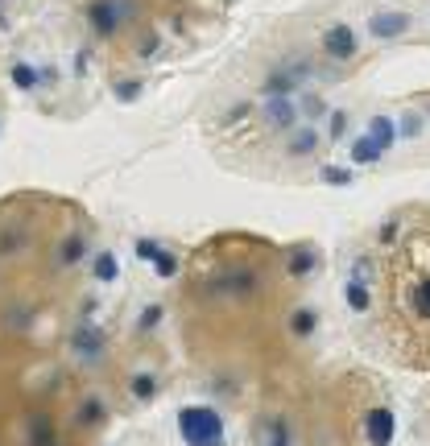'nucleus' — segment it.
<instances>
[{"label":"nucleus","instance_id":"0eeeda50","mask_svg":"<svg viewBox=\"0 0 430 446\" xmlns=\"http://www.w3.org/2000/svg\"><path fill=\"white\" fill-rule=\"evenodd\" d=\"M265 120H269L273 128H290V124H294V103H286V99L269 95V103H265Z\"/></svg>","mask_w":430,"mask_h":446},{"label":"nucleus","instance_id":"f03ea898","mask_svg":"<svg viewBox=\"0 0 430 446\" xmlns=\"http://www.w3.org/2000/svg\"><path fill=\"white\" fill-rule=\"evenodd\" d=\"M178 430H182L186 446H224V422H219V414H215V409H207V405H190V409H182Z\"/></svg>","mask_w":430,"mask_h":446},{"label":"nucleus","instance_id":"7ed1b4c3","mask_svg":"<svg viewBox=\"0 0 430 446\" xmlns=\"http://www.w3.org/2000/svg\"><path fill=\"white\" fill-rule=\"evenodd\" d=\"M124 12H128V8H124L120 0H91V4H87V21H91V29H95V33H104V37L120 29Z\"/></svg>","mask_w":430,"mask_h":446},{"label":"nucleus","instance_id":"4be33fe9","mask_svg":"<svg viewBox=\"0 0 430 446\" xmlns=\"http://www.w3.org/2000/svg\"><path fill=\"white\" fill-rule=\"evenodd\" d=\"M157 269H162V273H166V277H170V273H174V269H178V261H174V256H157Z\"/></svg>","mask_w":430,"mask_h":446},{"label":"nucleus","instance_id":"423d86ee","mask_svg":"<svg viewBox=\"0 0 430 446\" xmlns=\"http://www.w3.org/2000/svg\"><path fill=\"white\" fill-rule=\"evenodd\" d=\"M369 29H373L377 37H398V33L410 29V17H406V12H377V17L369 21Z\"/></svg>","mask_w":430,"mask_h":446},{"label":"nucleus","instance_id":"412c9836","mask_svg":"<svg viewBox=\"0 0 430 446\" xmlns=\"http://www.w3.org/2000/svg\"><path fill=\"white\" fill-rule=\"evenodd\" d=\"M306 112H311V116H323V99H319V95H306Z\"/></svg>","mask_w":430,"mask_h":446},{"label":"nucleus","instance_id":"a211bd4d","mask_svg":"<svg viewBox=\"0 0 430 446\" xmlns=\"http://www.w3.org/2000/svg\"><path fill=\"white\" fill-rule=\"evenodd\" d=\"M348 128V112H331V136H344Z\"/></svg>","mask_w":430,"mask_h":446},{"label":"nucleus","instance_id":"6ab92c4d","mask_svg":"<svg viewBox=\"0 0 430 446\" xmlns=\"http://www.w3.org/2000/svg\"><path fill=\"white\" fill-rule=\"evenodd\" d=\"M133 393H137V397H149V393H153V381H149V376H137Z\"/></svg>","mask_w":430,"mask_h":446},{"label":"nucleus","instance_id":"2eb2a0df","mask_svg":"<svg viewBox=\"0 0 430 446\" xmlns=\"http://www.w3.org/2000/svg\"><path fill=\"white\" fill-rule=\"evenodd\" d=\"M95 277H99V281H112V277H116V256H112V252H99V261H95Z\"/></svg>","mask_w":430,"mask_h":446},{"label":"nucleus","instance_id":"f3484780","mask_svg":"<svg viewBox=\"0 0 430 446\" xmlns=\"http://www.w3.org/2000/svg\"><path fill=\"white\" fill-rule=\"evenodd\" d=\"M315 331V314L311 310H298L294 314V335H311Z\"/></svg>","mask_w":430,"mask_h":446},{"label":"nucleus","instance_id":"ddd939ff","mask_svg":"<svg viewBox=\"0 0 430 446\" xmlns=\"http://www.w3.org/2000/svg\"><path fill=\"white\" fill-rule=\"evenodd\" d=\"M323 182H331V186H352V174H348L344 165H323Z\"/></svg>","mask_w":430,"mask_h":446},{"label":"nucleus","instance_id":"f257e3e1","mask_svg":"<svg viewBox=\"0 0 430 446\" xmlns=\"http://www.w3.org/2000/svg\"><path fill=\"white\" fill-rule=\"evenodd\" d=\"M393 314L406 318L418 335L430 331V261H422V236L406 240L393 252Z\"/></svg>","mask_w":430,"mask_h":446},{"label":"nucleus","instance_id":"9d476101","mask_svg":"<svg viewBox=\"0 0 430 446\" xmlns=\"http://www.w3.org/2000/svg\"><path fill=\"white\" fill-rule=\"evenodd\" d=\"M369 136L381 145V153H389V145H393V136H398V132H393V120H389V116H377L373 128H369Z\"/></svg>","mask_w":430,"mask_h":446},{"label":"nucleus","instance_id":"dca6fc26","mask_svg":"<svg viewBox=\"0 0 430 446\" xmlns=\"http://www.w3.org/2000/svg\"><path fill=\"white\" fill-rule=\"evenodd\" d=\"M418 132H422V116H418V112H406V116H402V136L414 141Z\"/></svg>","mask_w":430,"mask_h":446},{"label":"nucleus","instance_id":"4468645a","mask_svg":"<svg viewBox=\"0 0 430 446\" xmlns=\"http://www.w3.org/2000/svg\"><path fill=\"white\" fill-rule=\"evenodd\" d=\"M315 265H319V256H315L311 248H298V256H294V265H290V269H294V277H302V273H306V269H315Z\"/></svg>","mask_w":430,"mask_h":446},{"label":"nucleus","instance_id":"f8f14e48","mask_svg":"<svg viewBox=\"0 0 430 446\" xmlns=\"http://www.w3.org/2000/svg\"><path fill=\"white\" fill-rule=\"evenodd\" d=\"M352 157H356V161H377V157H381V145H377L373 136H364V141H356Z\"/></svg>","mask_w":430,"mask_h":446},{"label":"nucleus","instance_id":"9b49d317","mask_svg":"<svg viewBox=\"0 0 430 446\" xmlns=\"http://www.w3.org/2000/svg\"><path fill=\"white\" fill-rule=\"evenodd\" d=\"M12 83H17L21 91H33V87H37V70H33L29 62H12Z\"/></svg>","mask_w":430,"mask_h":446},{"label":"nucleus","instance_id":"20e7f679","mask_svg":"<svg viewBox=\"0 0 430 446\" xmlns=\"http://www.w3.org/2000/svg\"><path fill=\"white\" fill-rule=\"evenodd\" d=\"M323 54H327V58H340V62L352 58V54H356V33H352L348 25H331V29L323 33Z\"/></svg>","mask_w":430,"mask_h":446},{"label":"nucleus","instance_id":"1a4fd4ad","mask_svg":"<svg viewBox=\"0 0 430 446\" xmlns=\"http://www.w3.org/2000/svg\"><path fill=\"white\" fill-rule=\"evenodd\" d=\"M315 149H319V132H315V128H298L294 141H290V157H306V153H315Z\"/></svg>","mask_w":430,"mask_h":446},{"label":"nucleus","instance_id":"6e6552de","mask_svg":"<svg viewBox=\"0 0 430 446\" xmlns=\"http://www.w3.org/2000/svg\"><path fill=\"white\" fill-rule=\"evenodd\" d=\"M344 302H348V310L364 314V310L373 306V294H369V285H364V281H348V285H344Z\"/></svg>","mask_w":430,"mask_h":446},{"label":"nucleus","instance_id":"aec40b11","mask_svg":"<svg viewBox=\"0 0 430 446\" xmlns=\"http://www.w3.org/2000/svg\"><path fill=\"white\" fill-rule=\"evenodd\" d=\"M137 91H141V83H124L116 95H120V99H137Z\"/></svg>","mask_w":430,"mask_h":446},{"label":"nucleus","instance_id":"39448f33","mask_svg":"<svg viewBox=\"0 0 430 446\" xmlns=\"http://www.w3.org/2000/svg\"><path fill=\"white\" fill-rule=\"evenodd\" d=\"M369 443L373 446L393 443V414H389V409H373V414H369Z\"/></svg>","mask_w":430,"mask_h":446}]
</instances>
